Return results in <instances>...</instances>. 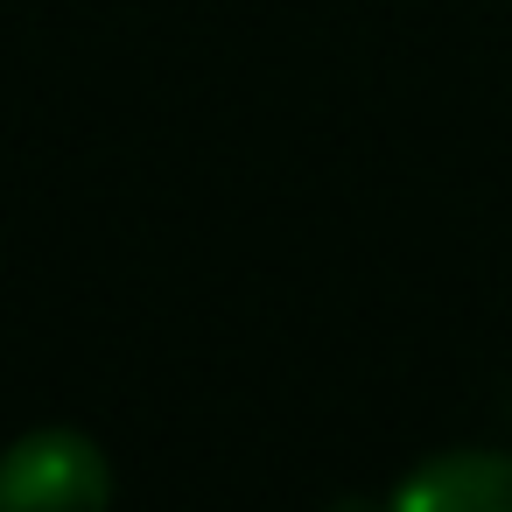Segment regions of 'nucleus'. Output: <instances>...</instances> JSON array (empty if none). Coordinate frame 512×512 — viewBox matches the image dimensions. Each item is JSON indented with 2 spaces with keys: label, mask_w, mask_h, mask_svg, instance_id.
I'll return each mask as SVG.
<instances>
[{
  "label": "nucleus",
  "mask_w": 512,
  "mask_h": 512,
  "mask_svg": "<svg viewBox=\"0 0 512 512\" xmlns=\"http://www.w3.org/2000/svg\"><path fill=\"white\" fill-rule=\"evenodd\" d=\"M0 512H113V463L85 428H29L0 449Z\"/></svg>",
  "instance_id": "nucleus-1"
},
{
  "label": "nucleus",
  "mask_w": 512,
  "mask_h": 512,
  "mask_svg": "<svg viewBox=\"0 0 512 512\" xmlns=\"http://www.w3.org/2000/svg\"><path fill=\"white\" fill-rule=\"evenodd\" d=\"M379 512H512V449L421 456Z\"/></svg>",
  "instance_id": "nucleus-2"
}]
</instances>
